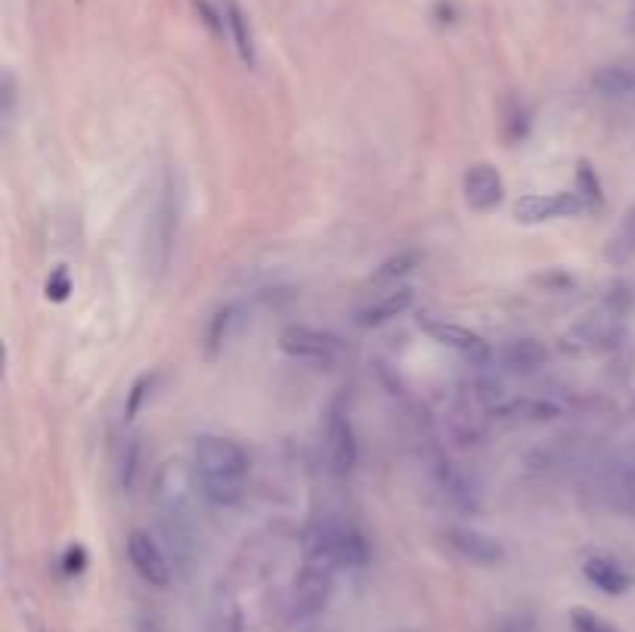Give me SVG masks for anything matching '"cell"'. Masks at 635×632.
<instances>
[{
  "instance_id": "cell-1",
  "label": "cell",
  "mask_w": 635,
  "mask_h": 632,
  "mask_svg": "<svg viewBox=\"0 0 635 632\" xmlns=\"http://www.w3.org/2000/svg\"><path fill=\"white\" fill-rule=\"evenodd\" d=\"M196 465V490L205 502L227 509L242 499V487L248 478V456L230 437L199 434L193 444Z\"/></svg>"
},
{
  "instance_id": "cell-19",
  "label": "cell",
  "mask_w": 635,
  "mask_h": 632,
  "mask_svg": "<svg viewBox=\"0 0 635 632\" xmlns=\"http://www.w3.org/2000/svg\"><path fill=\"white\" fill-rule=\"evenodd\" d=\"M140 474V437H124L121 453H118V487L131 493Z\"/></svg>"
},
{
  "instance_id": "cell-18",
  "label": "cell",
  "mask_w": 635,
  "mask_h": 632,
  "mask_svg": "<svg viewBox=\"0 0 635 632\" xmlns=\"http://www.w3.org/2000/svg\"><path fill=\"white\" fill-rule=\"evenodd\" d=\"M416 264H419V251H400V255L388 258L385 264H381V267L372 273V282H375V286H391V289H397V282H400L403 276H409Z\"/></svg>"
},
{
  "instance_id": "cell-5",
  "label": "cell",
  "mask_w": 635,
  "mask_h": 632,
  "mask_svg": "<svg viewBox=\"0 0 635 632\" xmlns=\"http://www.w3.org/2000/svg\"><path fill=\"white\" fill-rule=\"evenodd\" d=\"M323 447H326V465L332 474L344 478L357 468L360 459V447H357V434H354V422L347 416V409L341 403H335L326 416V434H323Z\"/></svg>"
},
{
  "instance_id": "cell-15",
  "label": "cell",
  "mask_w": 635,
  "mask_h": 632,
  "mask_svg": "<svg viewBox=\"0 0 635 632\" xmlns=\"http://www.w3.org/2000/svg\"><path fill=\"white\" fill-rule=\"evenodd\" d=\"M592 87L605 100L632 103L635 100V69L632 66H601L592 75Z\"/></svg>"
},
{
  "instance_id": "cell-13",
  "label": "cell",
  "mask_w": 635,
  "mask_h": 632,
  "mask_svg": "<svg viewBox=\"0 0 635 632\" xmlns=\"http://www.w3.org/2000/svg\"><path fill=\"white\" fill-rule=\"evenodd\" d=\"M437 487H440L443 496L450 499V505H456V509H462V512H474V509H478V502H481L478 484H474L459 465L440 462L437 465Z\"/></svg>"
},
{
  "instance_id": "cell-25",
  "label": "cell",
  "mask_w": 635,
  "mask_h": 632,
  "mask_svg": "<svg viewBox=\"0 0 635 632\" xmlns=\"http://www.w3.org/2000/svg\"><path fill=\"white\" fill-rule=\"evenodd\" d=\"M570 623H574L577 632H617L608 620L595 617V614L586 611V608H577L574 614H570Z\"/></svg>"
},
{
  "instance_id": "cell-22",
  "label": "cell",
  "mask_w": 635,
  "mask_h": 632,
  "mask_svg": "<svg viewBox=\"0 0 635 632\" xmlns=\"http://www.w3.org/2000/svg\"><path fill=\"white\" fill-rule=\"evenodd\" d=\"M577 193L586 199L589 211L601 205V183H598V177L589 165H580V171H577Z\"/></svg>"
},
{
  "instance_id": "cell-28",
  "label": "cell",
  "mask_w": 635,
  "mask_h": 632,
  "mask_svg": "<svg viewBox=\"0 0 635 632\" xmlns=\"http://www.w3.org/2000/svg\"><path fill=\"white\" fill-rule=\"evenodd\" d=\"M196 10L202 13V19H205V25L214 31V35H220V31H224V22H220V16L211 10V4H208V0H196Z\"/></svg>"
},
{
  "instance_id": "cell-10",
  "label": "cell",
  "mask_w": 635,
  "mask_h": 632,
  "mask_svg": "<svg viewBox=\"0 0 635 632\" xmlns=\"http://www.w3.org/2000/svg\"><path fill=\"white\" fill-rule=\"evenodd\" d=\"M589 211L586 199L577 193H552V196H524L515 205V217L521 224H543V220H555V217H577Z\"/></svg>"
},
{
  "instance_id": "cell-11",
  "label": "cell",
  "mask_w": 635,
  "mask_h": 632,
  "mask_svg": "<svg viewBox=\"0 0 635 632\" xmlns=\"http://www.w3.org/2000/svg\"><path fill=\"white\" fill-rule=\"evenodd\" d=\"M462 189H465V202H468V208H474V211H493V208H499V202H502V196H505L502 177H499V171H496L490 162L471 165V168L465 171Z\"/></svg>"
},
{
  "instance_id": "cell-2",
  "label": "cell",
  "mask_w": 635,
  "mask_h": 632,
  "mask_svg": "<svg viewBox=\"0 0 635 632\" xmlns=\"http://www.w3.org/2000/svg\"><path fill=\"white\" fill-rule=\"evenodd\" d=\"M304 561L323 564L329 571H338V567H363L369 561V543L351 521L320 518L304 533Z\"/></svg>"
},
{
  "instance_id": "cell-27",
  "label": "cell",
  "mask_w": 635,
  "mask_h": 632,
  "mask_svg": "<svg viewBox=\"0 0 635 632\" xmlns=\"http://www.w3.org/2000/svg\"><path fill=\"white\" fill-rule=\"evenodd\" d=\"M87 564V552L84 546H69L66 558H62V567H66V574H81Z\"/></svg>"
},
{
  "instance_id": "cell-24",
  "label": "cell",
  "mask_w": 635,
  "mask_h": 632,
  "mask_svg": "<svg viewBox=\"0 0 635 632\" xmlns=\"http://www.w3.org/2000/svg\"><path fill=\"white\" fill-rule=\"evenodd\" d=\"M72 295V276L66 267H56L47 279V298L50 301H66Z\"/></svg>"
},
{
  "instance_id": "cell-6",
  "label": "cell",
  "mask_w": 635,
  "mask_h": 632,
  "mask_svg": "<svg viewBox=\"0 0 635 632\" xmlns=\"http://www.w3.org/2000/svg\"><path fill=\"white\" fill-rule=\"evenodd\" d=\"M279 351L289 354L292 360H307V363L329 366V363L338 360L341 344L329 332L310 329V326H289L279 335Z\"/></svg>"
},
{
  "instance_id": "cell-7",
  "label": "cell",
  "mask_w": 635,
  "mask_h": 632,
  "mask_svg": "<svg viewBox=\"0 0 635 632\" xmlns=\"http://www.w3.org/2000/svg\"><path fill=\"white\" fill-rule=\"evenodd\" d=\"M127 558H131L134 571L155 589H165L174 580L171 558L146 530H131V536H127Z\"/></svg>"
},
{
  "instance_id": "cell-4",
  "label": "cell",
  "mask_w": 635,
  "mask_h": 632,
  "mask_svg": "<svg viewBox=\"0 0 635 632\" xmlns=\"http://www.w3.org/2000/svg\"><path fill=\"white\" fill-rule=\"evenodd\" d=\"M174 236H177V196H174V186L168 180L162 196H158L152 217H149V227H146V264L155 273H162L168 267Z\"/></svg>"
},
{
  "instance_id": "cell-29",
  "label": "cell",
  "mask_w": 635,
  "mask_h": 632,
  "mask_svg": "<svg viewBox=\"0 0 635 632\" xmlns=\"http://www.w3.org/2000/svg\"><path fill=\"white\" fill-rule=\"evenodd\" d=\"M496 632H533V626L524 617H508L496 626Z\"/></svg>"
},
{
  "instance_id": "cell-9",
  "label": "cell",
  "mask_w": 635,
  "mask_h": 632,
  "mask_svg": "<svg viewBox=\"0 0 635 632\" xmlns=\"http://www.w3.org/2000/svg\"><path fill=\"white\" fill-rule=\"evenodd\" d=\"M443 543H447L462 561L481 564V567H493L505 561V549L499 540H493L490 533H481L474 527H447L443 530Z\"/></svg>"
},
{
  "instance_id": "cell-21",
  "label": "cell",
  "mask_w": 635,
  "mask_h": 632,
  "mask_svg": "<svg viewBox=\"0 0 635 632\" xmlns=\"http://www.w3.org/2000/svg\"><path fill=\"white\" fill-rule=\"evenodd\" d=\"M227 22H230V31H233V41H236V50H239L242 62L254 66V38H251L248 19L242 16L236 0H227Z\"/></svg>"
},
{
  "instance_id": "cell-3",
  "label": "cell",
  "mask_w": 635,
  "mask_h": 632,
  "mask_svg": "<svg viewBox=\"0 0 635 632\" xmlns=\"http://www.w3.org/2000/svg\"><path fill=\"white\" fill-rule=\"evenodd\" d=\"M626 310H629V292H626V286H617L605 298V304H601L598 310H592V313H586L580 323H574L561 335V347L567 354H577V357L611 351V347L623 335Z\"/></svg>"
},
{
  "instance_id": "cell-12",
  "label": "cell",
  "mask_w": 635,
  "mask_h": 632,
  "mask_svg": "<svg viewBox=\"0 0 635 632\" xmlns=\"http://www.w3.org/2000/svg\"><path fill=\"white\" fill-rule=\"evenodd\" d=\"M583 577L605 595H623L632 589V574L608 552H595L583 561Z\"/></svg>"
},
{
  "instance_id": "cell-30",
  "label": "cell",
  "mask_w": 635,
  "mask_h": 632,
  "mask_svg": "<svg viewBox=\"0 0 635 632\" xmlns=\"http://www.w3.org/2000/svg\"><path fill=\"white\" fill-rule=\"evenodd\" d=\"M137 632H165V629H162V623H158V617L140 614V617H137Z\"/></svg>"
},
{
  "instance_id": "cell-17",
  "label": "cell",
  "mask_w": 635,
  "mask_h": 632,
  "mask_svg": "<svg viewBox=\"0 0 635 632\" xmlns=\"http://www.w3.org/2000/svg\"><path fill=\"white\" fill-rule=\"evenodd\" d=\"M236 316H239L236 307H224V310H217L211 316L208 332H205V351H208V357H217L220 351H224V344L230 341V335L236 329Z\"/></svg>"
},
{
  "instance_id": "cell-23",
  "label": "cell",
  "mask_w": 635,
  "mask_h": 632,
  "mask_svg": "<svg viewBox=\"0 0 635 632\" xmlns=\"http://www.w3.org/2000/svg\"><path fill=\"white\" fill-rule=\"evenodd\" d=\"M152 382H155V378H152V375H140V378H137V382H134V388H131V394H127L124 419H137V413H140V409H143V403L149 400Z\"/></svg>"
},
{
  "instance_id": "cell-14",
  "label": "cell",
  "mask_w": 635,
  "mask_h": 632,
  "mask_svg": "<svg viewBox=\"0 0 635 632\" xmlns=\"http://www.w3.org/2000/svg\"><path fill=\"white\" fill-rule=\"evenodd\" d=\"M412 307V289L409 286H397L391 292H385L381 298H375L372 304L357 310V323L360 326H385L394 316L406 313Z\"/></svg>"
},
{
  "instance_id": "cell-20",
  "label": "cell",
  "mask_w": 635,
  "mask_h": 632,
  "mask_svg": "<svg viewBox=\"0 0 635 632\" xmlns=\"http://www.w3.org/2000/svg\"><path fill=\"white\" fill-rule=\"evenodd\" d=\"M608 261L611 264H626L635 255V208L623 217V224L617 227V233L608 242Z\"/></svg>"
},
{
  "instance_id": "cell-8",
  "label": "cell",
  "mask_w": 635,
  "mask_h": 632,
  "mask_svg": "<svg viewBox=\"0 0 635 632\" xmlns=\"http://www.w3.org/2000/svg\"><path fill=\"white\" fill-rule=\"evenodd\" d=\"M419 323H422V329H425L434 341H440L443 347H450V351H456L459 357H465V360H471V363H478V366H484V363L493 360V347H490V341H484L478 332H471V329H465V326H456V323H443V320H419Z\"/></svg>"
},
{
  "instance_id": "cell-26",
  "label": "cell",
  "mask_w": 635,
  "mask_h": 632,
  "mask_svg": "<svg viewBox=\"0 0 635 632\" xmlns=\"http://www.w3.org/2000/svg\"><path fill=\"white\" fill-rule=\"evenodd\" d=\"M13 109H16V81L13 75H4V109H0V115H4L7 128L13 124Z\"/></svg>"
},
{
  "instance_id": "cell-16",
  "label": "cell",
  "mask_w": 635,
  "mask_h": 632,
  "mask_svg": "<svg viewBox=\"0 0 635 632\" xmlns=\"http://www.w3.org/2000/svg\"><path fill=\"white\" fill-rule=\"evenodd\" d=\"M505 366L512 369V372H521V375H530L536 372L539 366L546 363V347L533 341V338H518L505 347Z\"/></svg>"
}]
</instances>
